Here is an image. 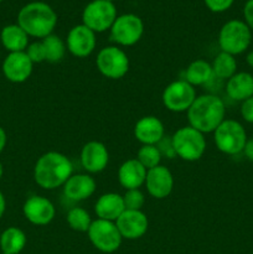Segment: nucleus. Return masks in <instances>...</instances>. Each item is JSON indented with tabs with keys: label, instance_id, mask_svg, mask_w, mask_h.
I'll return each instance as SVG.
<instances>
[{
	"label": "nucleus",
	"instance_id": "1",
	"mask_svg": "<svg viewBox=\"0 0 253 254\" xmlns=\"http://www.w3.org/2000/svg\"><path fill=\"white\" fill-rule=\"evenodd\" d=\"M72 163L66 155L57 151H49L40 156L35 164L34 179L40 188L45 190L63 186L72 176Z\"/></svg>",
	"mask_w": 253,
	"mask_h": 254
},
{
	"label": "nucleus",
	"instance_id": "2",
	"mask_svg": "<svg viewBox=\"0 0 253 254\" xmlns=\"http://www.w3.org/2000/svg\"><path fill=\"white\" fill-rule=\"evenodd\" d=\"M225 103L215 94H203L196 97L188 111L190 127L201 133H211L225 121Z\"/></svg>",
	"mask_w": 253,
	"mask_h": 254
},
{
	"label": "nucleus",
	"instance_id": "3",
	"mask_svg": "<svg viewBox=\"0 0 253 254\" xmlns=\"http://www.w3.org/2000/svg\"><path fill=\"white\" fill-rule=\"evenodd\" d=\"M17 25L29 36L45 39L52 34L57 25V14L49 4L32 1L20 9Z\"/></svg>",
	"mask_w": 253,
	"mask_h": 254
},
{
	"label": "nucleus",
	"instance_id": "4",
	"mask_svg": "<svg viewBox=\"0 0 253 254\" xmlns=\"http://www.w3.org/2000/svg\"><path fill=\"white\" fill-rule=\"evenodd\" d=\"M252 32L242 20H230L226 22L218 34V45L222 52L232 56L243 54L250 47Z\"/></svg>",
	"mask_w": 253,
	"mask_h": 254
},
{
	"label": "nucleus",
	"instance_id": "5",
	"mask_svg": "<svg viewBox=\"0 0 253 254\" xmlns=\"http://www.w3.org/2000/svg\"><path fill=\"white\" fill-rule=\"evenodd\" d=\"M174 150L178 156L186 161H196L206 150V139L201 131L192 127H183L171 136Z\"/></svg>",
	"mask_w": 253,
	"mask_h": 254
},
{
	"label": "nucleus",
	"instance_id": "6",
	"mask_svg": "<svg viewBox=\"0 0 253 254\" xmlns=\"http://www.w3.org/2000/svg\"><path fill=\"white\" fill-rule=\"evenodd\" d=\"M213 133L216 146L227 155L240 154L247 143V133L245 128L240 122L233 119H225Z\"/></svg>",
	"mask_w": 253,
	"mask_h": 254
},
{
	"label": "nucleus",
	"instance_id": "7",
	"mask_svg": "<svg viewBox=\"0 0 253 254\" xmlns=\"http://www.w3.org/2000/svg\"><path fill=\"white\" fill-rule=\"evenodd\" d=\"M117 19V9L113 2L93 0L84 7L82 21L94 32H103L111 29Z\"/></svg>",
	"mask_w": 253,
	"mask_h": 254
},
{
	"label": "nucleus",
	"instance_id": "8",
	"mask_svg": "<svg viewBox=\"0 0 253 254\" xmlns=\"http://www.w3.org/2000/svg\"><path fill=\"white\" fill-rule=\"evenodd\" d=\"M87 233L92 245L103 253L116 252L121 247L123 240L116 223L101 218L92 221Z\"/></svg>",
	"mask_w": 253,
	"mask_h": 254
},
{
	"label": "nucleus",
	"instance_id": "9",
	"mask_svg": "<svg viewBox=\"0 0 253 254\" xmlns=\"http://www.w3.org/2000/svg\"><path fill=\"white\" fill-rule=\"evenodd\" d=\"M97 68L107 78L118 79L126 76L129 69V59L123 50L117 46H108L98 52L96 60Z\"/></svg>",
	"mask_w": 253,
	"mask_h": 254
},
{
	"label": "nucleus",
	"instance_id": "10",
	"mask_svg": "<svg viewBox=\"0 0 253 254\" xmlns=\"http://www.w3.org/2000/svg\"><path fill=\"white\" fill-rule=\"evenodd\" d=\"M144 24L139 16L134 14H124L117 16L111 27V37L116 44L122 46H133L141 39Z\"/></svg>",
	"mask_w": 253,
	"mask_h": 254
},
{
	"label": "nucleus",
	"instance_id": "11",
	"mask_svg": "<svg viewBox=\"0 0 253 254\" xmlns=\"http://www.w3.org/2000/svg\"><path fill=\"white\" fill-rule=\"evenodd\" d=\"M196 99V91L185 79L175 81L169 84L163 92V103L169 111L180 112L189 111L191 104Z\"/></svg>",
	"mask_w": 253,
	"mask_h": 254
},
{
	"label": "nucleus",
	"instance_id": "12",
	"mask_svg": "<svg viewBox=\"0 0 253 254\" xmlns=\"http://www.w3.org/2000/svg\"><path fill=\"white\" fill-rule=\"evenodd\" d=\"M34 64L26 52H10L2 62V73L7 81L12 83H22L32 73Z\"/></svg>",
	"mask_w": 253,
	"mask_h": 254
},
{
	"label": "nucleus",
	"instance_id": "13",
	"mask_svg": "<svg viewBox=\"0 0 253 254\" xmlns=\"http://www.w3.org/2000/svg\"><path fill=\"white\" fill-rule=\"evenodd\" d=\"M67 49L73 56L87 57L96 49V32L86 25H77L67 35Z\"/></svg>",
	"mask_w": 253,
	"mask_h": 254
},
{
	"label": "nucleus",
	"instance_id": "14",
	"mask_svg": "<svg viewBox=\"0 0 253 254\" xmlns=\"http://www.w3.org/2000/svg\"><path fill=\"white\" fill-rule=\"evenodd\" d=\"M25 218L30 223L36 226L49 225L55 217V206L47 198L42 196H31L27 198L22 207Z\"/></svg>",
	"mask_w": 253,
	"mask_h": 254
},
{
	"label": "nucleus",
	"instance_id": "15",
	"mask_svg": "<svg viewBox=\"0 0 253 254\" xmlns=\"http://www.w3.org/2000/svg\"><path fill=\"white\" fill-rule=\"evenodd\" d=\"M122 237L126 240H138L143 237L148 231V217L144 212L126 210L116 222Z\"/></svg>",
	"mask_w": 253,
	"mask_h": 254
},
{
	"label": "nucleus",
	"instance_id": "16",
	"mask_svg": "<svg viewBox=\"0 0 253 254\" xmlns=\"http://www.w3.org/2000/svg\"><path fill=\"white\" fill-rule=\"evenodd\" d=\"M146 190L153 197L165 198L171 193L174 188V178L168 168L158 165L146 173Z\"/></svg>",
	"mask_w": 253,
	"mask_h": 254
},
{
	"label": "nucleus",
	"instance_id": "17",
	"mask_svg": "<svg viewBox=\"0 0 253 254\" xmlns=\"http://www.w3.org/2000/svg\"><path fill=\"white\" fill-rule=\"evenodd\" d=\"M108 161V150L101 141H89L82 148L81 164L88 173H101L107 168Z\"/></svg>",
	"mask_w": 253,
	"mask_h": 254
},
{
	"label": "nucleus",
	"instance_id": "18",
	"mask_svg": "<svg viewBox=\"0 0 253 254\" xmlns=\"http://www.w3.org/2000/svg\"><path fill=\"white\" fill-rule=\"evenodd\" d=\"M134 135L144 145H156L164 138V126L156 117H143L134 127Z\"/></svg>",
	"mask_w": 253,
	"mask_h": 254
},
{
	"label": "nucleus",
	"instance_id": "19",
	"mask_svg": "<svg viewBox=\"0 0 253 254\" xmlns=\"http://www.w3.org/2000/svg\"><path fill=\"white\" fill-rule=\"evenodd\" d=\"M146 173L148 170L136 159H129V160L124 161L119 168V184L126 190L139 189L143 184H145Z\"/></svg>",
	"mask_w": 253,
	"mask_h": 254
},
{
	"label": "nucleus",
	"instance_id": "20",
	"mask_svg": "<svg viewBox=\"0 0 253 254\" xmlns=\"http://www.w3.org/2000/svg\"><path fill=\"white\" fill-rule=\"evenodd\" d=\"M96 191V181L88 175H72L63 185V192L72 201H82L91 197Z\"/></svg>",
	"mask_w": 253,
	"mask_h": 254
},
{
	"label": "nucleus",
	"instance_id": "21",
	"mask_svg": "<svg viewBox=\"0 0 253 254\" xmlns=\"http://www.w3.org/2000/svg\"><path fill=\"white\" fill-rule=\"evenodd\" d=\"M94 211L98 218L106 221H117L119 216L126 211L123 196L118 193H104L97 200Z\"/></svg>",
	"mask_w": 253,
	"mask_h": 254
},
{
	"label": "nucleus",
	"instance_id": "22",
	"mask_svg": "<svg viewBox=\"0 0 253 254\" xmlns=\"http://www.w3.org/2000/svg\"><path fill=\"white\" fill-rule=\"evenodd\" d=\"M226 93L231 99L243 102L253 97V76L248 72H240L231 77L226 84Z\"/></svg>",
	"mask_w": 253,
	"mask_h": 254
},
{
	"label": "nucleus",
	"instance_id": "23",
	"mask_svg": "<svg viewBox=\"0 0 253 254\" xmlns=\"http://www.w3.org/2000/svg\"><path fill=\"white\" fill-rule=\"evenodd\" d=\"M2 46L9 52L25 51L29 46V35L17 24L6 25L0 34Z\"/></svg>",
	"mask_w": 253,
	"mask_h": 254
},
{
	"label": "nucleus",
	"instance_id": "24",
	"mask_svg": "<svg viewBox=\"0 0 253 254\" xmlns=\"http://www.w3.org/2000/svg\"><path fill=\"white\" fill-rule=\"evenodd\" d=\"M26 246V236L20 228L9 227L0 236V250L2 254H20Z\"/></svg>",
	"mask_w": 253,
	"mask_h": 254
},
{
	"label": "nucleus",
	"instance_id": "25",
	"mask_svg": "<svg viewBox=\"0 0 253 254\" xmlns=\"http://www.w3.org/2000/svg\"><path fill=\"white\" fill-rule=\"evenodd\" d=\"M212 76L213 72L211 64L203 60H196L191 62L186 69L185 81L189 82L191 86H201L210 81Z\"/></svg>",
	"mask_w": 253,
	"mask_h": 254
},
{
	"label": "nucleus",
	"instance_id": "26",
	"mask_svg": "<svg viewBox=\"0 0 253 254\" xmlns=\"http://www.w3.org/2000/svg\"><path fill=\"white\" fill-rule=\"evenodd\" d=\"M211 67H212V72L215 77L220 79H230L233 74H236L237 62H236L235 56L221 51L215 57Z\"/></svg>",
	"mask_w": 253,
	"mask_h": 254
},
{
	"label": "nucleus",
	"instance_id": "27",
	"mask_svg": "<svg viewBox=\"0 0 253 254\" xmlns=\"http://www.w3.org/2000/svg\"><path fill=\"white\" fill-rule=\"evenodd\" d=\"M42 45H44L47 62L56 64L63 59L64 54H66V45L60 36L54 34L49 35L42 39Z\"/></svg>",
	"mask_w": 253,
	"mask_h": 254
},
{
	"label": "nucleus",
	"instance_id": "28",
	"mask_svg": "<svg viewBox=\"0 0 253 254\" xmlns=\"http://www.w3.org/2000/svg\"><path fill=\"white\" fill-rule=\"evenodd\" d=\"M67 223L72 230L77 232H88L92 220L86 210L81 207H74L67 213Z\"/></svg>",
	"mask_w": 253,
	"mask_h": 254
},
{
	"label": "nucleus",
	"instance_id": "29",
	"mask_svg": "<svg viewBox=\"0 0 253 254\" xmlns=\"http://www.w3.org/2000/svg\"><path fill=\"white\" fill-rule=\"evenodd\" d=\"M136 160H138L146 170H150V169L160 165L161 153L156 145H143L139 149Z\"/></svg>",
	"mask_w": 253,
	"mask_h": 254
},
{
	"label": "nucleus",
	"instance_id": "30",
	"mask_svg": "<svg viewBox=\"0 0 253 254\" xmlns=\"http://www.w3.org/2000/svg\"><path fill=\"white\" fill-rule=\"evenodd\" d=\"M144 195L139 189H133V190H126L123 196V202L126 210L139 211L144 205Z\"/></svg>",
	"mask_w": 253,
	"mask_h": 254
},
{
	"label": "nucleus",
	"instance_id": "31",
	"mask_svg": "<svg viewBox=\"0 0 253 254\" xmlns=\"http://www.w3.org/2000/svg\"><path fill=\"white\" fill-rule=\"evenodd\" d=\"M25 52H26V55L29 56V59L31 60L32 64H41V62L46 61V56H45V49H44V45H42V41H36L30 44Z\"/></svg>",
	"mask_w": 253,
	"mask_h": 254
},
{
	"label": "nucleus",
	"instance_id": "32",
	"mask_svg": "<svg viewBox=\"0 0 253 254\" xmlns=\"http://www.w3.org/2000/svg\"><path fill=\"white\" fill-rule=\"evenodd\" d=\"M203 1L212 12H223L232 6L235 0H203Z\"/></svg>",
	"mask_w": 253,
	"mask_h": 254
},
{
	"label": "nucleus",
	"instance_id": "33",
	"mask_svg": "<svg viewBox=\"0 0 253 254\" xmlns=\"http://www.w3.org/2000/svg\"><path fill=\"white\" fill-rule=\"evenodd\" d=\"M158 149L160 150L161 156L166 155V158H174L176 155L175 150H174L173 141H171V136H164L158 144H156Z\"/></svg>",
	"mask_w": 253,
	"mask_h": 254
},
{
	"label": "nucleus",
	"instance_id": "34",
	"mask_svg": "<svg viewBox=\"0 0 253 254\" xmlns=\"http://www.w3.org/2000/svg\"><path fill=\"white\" fill-rule=\"evenodd\" d=\"M241 116L247 123L253 124V97L242 102L241 106Z\"/></svg>",
	"mask_w": 253,
	"mask_h": 254
},
{
	"label": "nucleus",
	"instance_id": "35",
	"mask_svg": "<svg viewBox=\"0 0 253 254\" xmlns=\"http://www.w3.org/2000/svg\"><path fill=\"white\" fill-rule=\"evenodd\" d=\"M243 16L245 22L251 30H253V0H247L243 7Z\"/></svg>",
	"mask_w": 253,
	"mask_h": 254
},
{
	"label": "nucleus",
	"instance_id": "36",
	"mask_svg": "<svg viewBox=\"0 0 253 254\" xmlns=\"http://www.w3.org/2000/svg\"><path fill=\"white\" fill-rule=\"evenodd\" d=\"M243 153H245L246 158L250 161H253V138L247 139V143H246L245 149H243Z\"/></svg>",
	"mask_w": 253,
	"mask_h": 254
},
{
	"label": "nucleus",
	"instance_id": "37",
	"mask_svg": "<svg viewBox=\"0 0 253 254\" xmlns=\"http://www.w3.org/2000/svg\"><path fill=\"white\" fill-rule=\"evenodd\" d=\"M6 140H7L6 133H5L4 129L0 127V154H1V151L4 150L5 145H6Z\"/></svg>",
	"mask_w": 253,
	"mask_h": 254
},
{
	"label": "nucleus",
	"instance_id": "38",
	"mask_svg": "<svg viewBox=\"0 0 253 254\" xmlns=\"http://www.w3.org/2000/svg\"><path fill=\"white\" fill-rule=\"evenodd\" d=\"M5 210H6V201H5V197L4 195H2V192L0 191V218L4 216Z\"/></svg>",
	"mask_w": 253,
	"mask_h": 254
},
{
	"label": "nucleus",
	"instance_id": "39",
	"mask_svg": "<svg viewBox=\"0 0 253 254\" xmlns=\"http://www.w3.org/2000/svg\"><path fill=\"white\" fill-rule=\"evenodd\" d=\"M246 62H247L248 66L253 68V50L247 54V56H246Z\"/></svg>",
	"mask_w": 253,
	"mask_h": 254
},
{
	"label": "nucleus",
	"instance_id": "40",
	"mask_svg": "<svg viewBox=\"0 0 253 254\" xmlns=\"http://www.w3.org/2000/svg\"><path fill=\"white\" fill-rule=\"evenodd\" d=\"M2 174H4V169H2V164L0 163V179L2 178Z\"/></svg>",
	"mask_w": 253,
	"mask_h": 254
},
{
	"label": "nucleus",
	"instance_id": "41",
	"mask_svg": "<svg viewBox=\"0 0 253 254\" xmlns=\"http://www.w3.org/2000/svg\"><path fill=\"white\" fill-rule=\"evenodd\" d=\"M106 1H111V2H113V0H106Z\"/></svg>",
	"mask_w": 253,
	"mask_h": 254
},
{
	"label": "nucleus",
	"instance_id": "42",
	"mask_svg": "<svg viewBox=\"0 0 253 254\" xmlns=\"http://www.w3.org/2000/svg\"><path fill=\"white\" fill-rule=\"evenodd\" d=\"M1 1H4V0H0V2H1Z\"/></svg>",
	"mask_w": 253,
	"mask_h": 254
}]
</instances>
